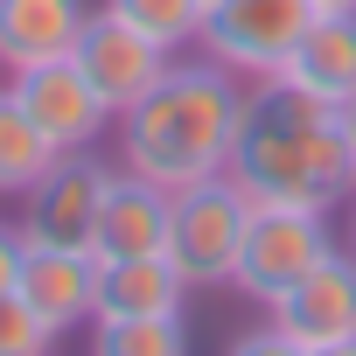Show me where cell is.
<instances>
[{
  "mask_svg": "<svg viewBox=\"0 0 356 356\" xmlns=\"http://www.w3.org/2000/svg\"><path fill=\"white\" fill-rule=\"evenodd\" d=\"M224 175L259 210H328V203H342L349 182H356L349 147H342V112L321 105L314 91H300L286 70L252 77Z\"/></svg>",
  "mask_w": 356,
  "mask_h": 356,
  "instance_id": "6da1fadb",
  "label": "cell"
},
{
  "mask_svg": "<svg viewBox=\"0 0 356 356\" xmlns=\"http://www.w3.org/2000/svg\"><path fill=\"white\" fill-rule=\"evenodd\" d=\"M245 119V77L224 63H168V77L119 112V161L161 189L203 182L231 168V140Z\"/></svg>",
  "mask_w": 356,
  "mask_h": 356,
  "instance_id": "7a4b0ae2",
  "label": "cell"
},
{
  "mask_svg": "<svg viewBox=\"0 0 356 356\" xmlns=\"http://www.w3.org/2000/svg\"><path fill=\"white\" fill-rule=\"evenodd\" d=\"M252 196L231 182V175H203V182H182L168 203V259L189 286H231L245 231H252Z\"/></svg>",
  "mask_w": 356,
  "mask_h": 356,
  "instance_id": "3957f363",
  "label": "cell"
},
{
  "mask_svg": "<svg viewBox=\"0 0 356 356\" xmlns=\"http://www.w3.org/2000/svg\"><path fill=\"white\" fill-rule=\"evenodd\" d=\"M314 0H217L203 15L196 49L238 77H280L300 49V35L314 29Z\"/></svg>",
  "mask_w": 356,
  "mask_h": 356,
  "instance_id": "277c9868",
  "label": "cell"
},
{
  "mask_svg": "<svg viewBox=\"0 0 356 356\" xmlns=\"http://www.w3.org/2000/svg\"><path fill=\"white\" fill-rule=\"evenodd\" d=\"M335 252V231H328V210H252V231H245V252H238V273L231 286L245 300H280L300 273H314L321 259Z\"/></svg>",
  "mask_w": 356,
  "mask_h": 356,
  "instance_id": "5b68a950",
  "label": "cell"
},
{
  "mask_svg": "<svg viewBox=\"0 0 356 356\" xmlns=\"http://www.w3.org/2000/svg\"><path fill=\"white\" fill-rule=\"evenodd\" d=\"M112 175H119V168H105L91 147H84V154H63L42 182L22 196V203H29V210H22V238H29V245H70V252H91Z\"/></svg>",
  "mask_w": 356,
  "mask_h": 356,
  "instance_id": "8992f818",
  "label": "cell"
},
{
  "mask_svg": "<svg viewBox=\"0 0 356 356\" xmlns=\"http://www.w3.org/2000/svg\"><path fill=\"white\" fill-rule=\"evenodd\" d=\"M70 63L91 77V91H98V98L112 105V119H119L126 105H140V98L168 77L175 49H161L154 35H140V29H133V22H119L112 8H91V22H84V35H77Z\"/></svg>",
  "mask_w": 356,
  "mask_h": 356,
  "instance_id": "52a82bcc",
  "label": "cell"
},
{
  "mask_svg": "<svg viewBox=\"0 0 356 356\" xmlns=\"http://www.w3.org/2000/svg\"><path fill=\"white\" fill-rule=\"evenodd\" d=\"M8 98L63 147V154H84L105 126H112V105L91 91V77L70 63V56H56V63H29V70H15L8 77Z\"/></svg>",
  "mask_w": 356,
  "mask_h": 356,
  "instance_id": "ba28073f",
  "label": "cell"
},
{
  "mask_svg": "<svg viewBox=\"0 0 356 356\" xmlns=\"http://www.w3.org/2000/svg\"><path fill=\"white\" fill-rule=\"evenodd\" d=\"M273 328L300 349H328V342H349L356 335V252H328L314 273H300L273 307Z\"/></svg>",
  "mask_w": 356,
  "mask_h": 356,
  "instance_id": "9c48e42d",
  "label": "cell"
},
{
  "mask_svg": "<svg viewBox=\"0 0 356 356\" xmlns=\"http://www.w3.org/2000/svg\"><path fill=\"white\" fill-rule=\"evenodd\" d=\"M15 293L63 335L91 321V293H98V252H70V245H29L22 252V280Z\"/></svg>",
  "mask_w": 356,
  "mask_h": 356,
  "instance_id": "30bf717a",
  "label": "cell"
},
{
  "mask_svg": "<svg viewBox=\"0 0 356 356\" xmlns=\"http://www.w3.org/2000/svg\"><path fill=\"white\" fill-rule=\"evenodd\" d=\"M168 203H175V189H161V182H147V175L119 168L112 189H105V210H98L91 252H98V259H147V252H168Z\"/></svg>",
  "mask_w": 356,
  "mask_h": 356,
  "instance_id": "8fae6325",
  "label": "cell"
},
{
  "mask_svg": "<svg viewBox=\"0 0 356 356\" xmlns=\"http://www.w3.org/2000/svg\"><path fill=\"white\" fill-rule=\"evenodd\" d=\"M189 280L175 273L168 252L147 259H98V293H91V321H147V314H182Z\"/></svg>",
  "mask_w": 356,
  "mask_h": 356,
  "instance_id": "7c38bea8",
  "label": "cell"
},
{
  "mask_svg": "<svg viewBox=\"0 0 356 356\" xmlns=\"http://www.w3.org/2000/svg\"><path fill=\"white\" fill-rule=\"evenodd\" d=\"M91 22V0H0V70H29V63H56L77 49Z\"/></svg>",
  "mask_w": 356,
  "mask_h": 356,
  "instance_id": "4fadbf2b",
  "label": "cell"
},
{
  "mask_svg": "<svg viewBox=\"0 0 356 356\" xmlns=\"http://www.w3.org/2000/svg\"><path fill=\"white\" fill-rule=\"evenodd\" d=\"M286 77L342 112L356 98V15H314V29L300 35V49L286 63Z\"/></svg>",
  "mask_w": 356,
  "mask_h": 356,
  "instance_id": "5bb4252c",
  "label": "cell"
},
{
  "mask_svg": "<svg viewBox=\"0 0 356 356\" xmlns=\"http://www.w3.org/2000/svg\"><path fill=\"white\" fill-rule=\"evenodd\" d=\"M56 161H63V147H56L8 91H0V196H29Z\"/></svg>",
  "mask_w": 356,
  "mask_h": 356,
  "instance_id": "9a60e30c",
  "label": "cell"
},
{
  "mask_svg": "<svg viewBox=\"0 0 356 356\" xmlns=\"http://www.w3.org/2000/svg\"><path fill=\"white\" fill-rule=\"evenodd\" d=\"M91 356H189V328H182V314L91 321Z\"/></svg>",
  "mask_w": 356,
  "mask_h": 356,
  "instance_id": "2e32d148",
  "label": "cell"
},
{
  "mask_svg": "<svg viewBox=\"0 0 356 356\" xmlns=\"http://www.w3.org/2000/svg\"><path fill=\"white\" fill-rule=\"evenodd\" d=\"M105 8L119 15V22H133L140 35H154L161 49H189L196 35H203V0H105Z\"/></svg>",
  "mask_w": 356,
  "mask_h": 356,
  "instance_id": "e0dca14e",
  "label": "cell"
},
{
  "mask_svg": "<svg viewBox=\"0 0 356 356\" xmlns=\"http://www.w3.org/2000/svg\"><path fill=\"white\" fill-rule=\"evenodd\" d=\"M56 328L22 300V293H0V356H49Z\"/></svg>",
  "mask_w": 356,
  "mask_h": 356,
  "instance_id": "ac0fdd59",
  "label": "cell"
},
{
  "mask_svg": "<svg viewBox=\"0 0 356 356\" xmlns=\"http://www.w3.org/2000/svg\"><path fill=\"white\" fill-rule=\"evenodd\" d=\"M231 356H307V349H300V342H286V335H280V328L266 321V328L238 335V342H231Z\"/></svg>",
  "mask_w": 356,
  "mask_h": 356,
  "instance_id": "d6986e66",
  "label": "cell"
},
{
  "mask_svg": "<svg viewBox=\"0 0 356 356\" xmlns=\"http://www.w3.org/2000/svg\"><path fill=\"white\" fill-rule=\"evenodd\" d=\"M22 252H29L22 224H0V293H15V280H22Z\"/></svg>",
  "mask_w": 356,
  "mask_h": 356,
  "instance_id": "ffe728a7",
  "label": "cell"
},
{
  "mask_svg": "<svg viewBox=\"0 0 356 356\" xmlns=\"http://www.w3.org/2000/svg\"><path fill=\"white\" fill-rule=\"evenodd\" d=\"M342 147H349V168H356V98L342 105Z\"/></svg>",
  "mask_w": 356,
  "mask_h": 356,
  "instance_id": "44dd1931",
  "label": "cell"
},
{
  "mask_svg": "<svg viewBox=\"0 0 356 356\" xmlns=\"http://www.w3.org/2000/svg\"><path fill=\"white\" fill-rule=\"evenodd\" d=\"M342 252H356V182H349V210H342Z\"/></svg>",
  "mask_w": 356,
  "mask_h": 356,
  "instance_id": "7402d4cb",
  "label": "cell"
},
{
  "mask_svg": "<svg viewBox=\"0 0 356 356\" xmlns=\"http://www.w3.org/2000/svg\"><path fill=\"white\" fill-rule=\"evenodd\" d=\"M307 356H356V335L349 342H328V349H307Z\"/></svg>",
  "mask_w": 356,
  "mask_h": 356,
  "instance_id": "603a6c76",
  "label": "cell"
},
{
  "mask_svg": "<svg viewBox=\"0 0 356 356\" xmlns=\"http://www.w3.org/2000/svg\"><path fill=\"white\" fill-rule=\"evenodd\" d=\"M321 15H356V0H314Z\"/></svg>",
  "mask_w": 356,
  "mask_h": 356,
  "instance_id": "cb8c5ba5",
  "label": "cell"
},
{
  "mask_svg": "<svg viewBox=\"0 0 356 356\" xmlns=\"http://www.w3.org/2000/svg\"><path fill=\"white\" fill-rule=\"evenodd\" d=\"M203 8H217V0H203Z\"/></svg>",
  "mask_w": 356,
  "mask_h": 356,
  "instance_id": "d4e9b609",
  "label": "cell"
}]
</instances>
